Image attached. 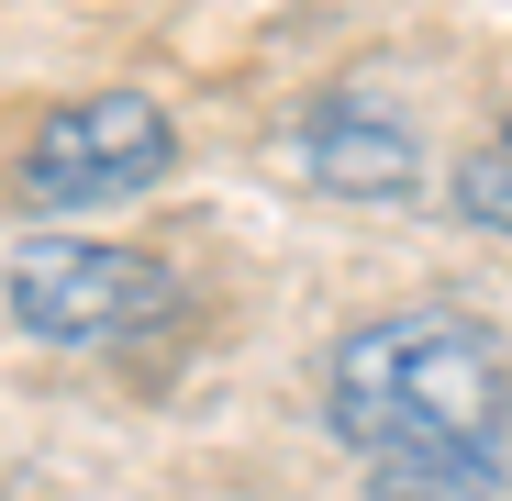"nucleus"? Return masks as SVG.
Instances as JSON below:
<instances>
[{
  "label": "nucleus",
  "instance_id": "1",
  "mask_svg": "<svg viewBox=\"0 0 512 501\" xmlns=\"http://www.w3.org/2000/svg\"><path fill=\"white\" fill-rule=\"evenodd\" d=\"M323 424L368 457L379 501H490L512 457V368L479 312H368L323 368Z\"/></svg>",
  "mask_w": 512,
  "mask_h": 501
},
{
  "label": "nucleus",
  "instance_id": "2",
  "mask_svg": "<svg viewBox=\"0 0 512 501\" xmlns=\"http://www.w3.org/2000/svg\"><path fill=\"white\" fill-rule=\"evenodd\" d=\"M0 312L34 346H67V357H101V346H134V334H167L179 323V279L145 245H90V234H34L12 245L0 268Z\"/></svg>",
  "mask_w": 512,
  "mask_h": 501
},
{
  "label": "nucleus",
  "instance_id": "3",
  "mask_svg": "<svg viewBox=\"0 0 512 501\" xmlns=\"http://www.w3.org/2000/svg\"><path fill=\"white\" fill-rule=\"evenodd\" d=\"M167 167H179V123H167L145 90H90V101H67V112L34 123L12 179H23L34 212H101V201L156 190Z\"/></svg>",
  "mask_w": 512,
  "mask_h": 501
},
{
  "label": "nucleus",
  "instance_id": "4",
  "mask_svg": "<svg viewBox=\"0 0 512 501\" xmlns=\"http://www.w3.org/2000/svg\"><path fill=\"white\" fill-rule=\"evenodd\" d=\"M290 167H301L312 190H334V201H412L423 190L412 123L390 101H368V90H323L301 112V134H290Z\"/></svg>",
  "mask_w": 512,
  "mask_h": 501
},
{
  "label": "nucleus",
  "instance_id": "5",
  "mask_svg": "<svg viewBox=\"0 0 512 501\" xmlns=\"http://www.w3.org/2000/svg\"><path fill=\"white\" fill-rule=\"evenodd\" d=\"M457 212L479 234H512V112H501V134L479 156H457Z\"/></svg>",
  "mask_w": 512,
  "mask_h": 501
}]
</instances>
